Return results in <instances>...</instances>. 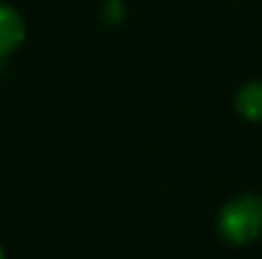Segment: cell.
I'll use <instances>...</instances> for the list:
<instances>
[{"mask_svg":"<svg viewBox=\"0 0 262 259\" xmlns=\"http://www.w3.org/2000/svg\"><path fill=\"white\" fill-rule=\"evenodd\" d=\"M237 109L242 117L260 122L262 120V84L260 82H250L239 89L237 94Z\"/></svg>","mask_w":262,"mask_h":259,"instance_id":"3","label":"cell"},{"mask_svg":"<svg viewBox=\"0 0 262 259\" xmlns=\"http://www.w3.org/2000/svg\"><path fill=\"white\" fill-rule=\"evenodd\" d=\"M23 36H26V26H23L20 15L13 8L0 5V56L18 49Z\"/></svg>","mask_w":262,"mask_h":259,"instance_id":"2","label":"cell"},{"mask_svg":"<svg viewBox=\"0 0 262 259\" xmlns=\"http://www.w3.org/2000/svg\"><path fill=\"white\" fill-rule=\"evenodd\" d=\"M0 259H5V254H3V247H0Z\"/></svg>","mask_w":262,"mask_h":259,"instance_id":"4","label":"cell"},{"mask_svg":"<svg viewBox=\"0 0 262 259\" xmlns=\"http://www.w3.org/2000/svg\"><path fill=\"white\" fill-rule=\"evenodd\" d=\"M219 234L232 244H247L262 234V198L237 196L219 211Z\"/></svg>","mask_w":262,"mask_h":259,"instance_id":"1","label":"cell"}]
</instances>
